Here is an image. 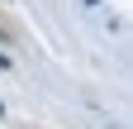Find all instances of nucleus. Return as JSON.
<instances>
[]
</instances>
